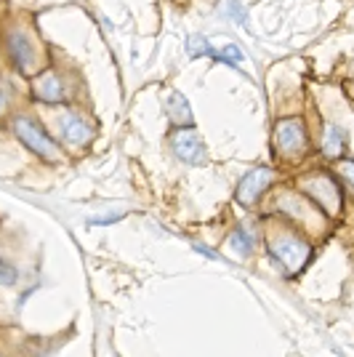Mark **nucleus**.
Segmentation results:
<instances>
[{
	"mask_svg": "<svg viewBox=\"0 0 354 357\" xmlns=\"http://www.w3.org/2000/svg\"><path fill=\"white\" fill-rule=\"evenodd\" d=\"M229 248L237 253V256H251L253 248H256V238L248 229H235L232 238H229Z\"/></svg>",
	"mask_w": 354,
	"mask_h": 357,
	"instance_id": "12",
	"label": "nucleus"
},
{
	"mask_svg": "<svg viewBox=\"0 0 354 357\" xmlns=\"http://www.w3.org/2000/svg\"><path fill=\"white\" fill-rule=\"evenodd\" d=\"M301 190L309 195L314 200V206L328 213V216H336L344 203V195H341V187L336 178H330L328 174H309V176L301 178Z\"/></svg>",
	"mask_w": 354,
	"mask_h": 357,
	"instance_id": "2",
	"label": "nucleus"
},
{
	"mask_svg": "<svg viewBox=\"0 0 354 357\" xmlns=\"http://www.w3.org/2000/svg\"><path fill=\"white\" fill-rule=\"evenodd\" d=\"M346 149V131L341 126H328L323 139V152L328 158H341Z\"/></svg>",
	"mask_w": 354,
	"mask_h": 357,
	"instance_id": "11",
	"label": "nucleus"
},
{
	"mask_svg": "<svg viewBox=\"0 0 354 357\" xmlns=\"http://www.w3.org/2000/svg\"><path fill=\"white\" fill-rule=\"evenodd\" d=\"M213 61H222V64H229V67H237V64H243L245 56H243V51L237 48V45H224L222 51H213Z\"/></svg>",
	"mask_w": 354,
	"mask_h": 357,
	"instance_id": "15",
	"label": "nucleus"
},
{
	"mask_svg": "<svg viewBox=\"0 0 354 357\" xmlns=\"http://www.w3.org/2000/svg\"><path fill=\"white\" fill-rule=\"evenodd\" d=\"M32 96L43 105H61L67 99V83L56 73H43L32 80Z\"/></svg>",
	"mask_w": 354,
	"mask_h": 357,
	"instance_id": "9",
	"label": "nucleus"
},
{
	"mask_svg": "<svg viewBox=\"0 0 354 357\" xmlns=\"http://www.w3.org/2000/svg\"><path fill=\"white\" fill-rule=\"evenodd\" d=\"M275 181V171L272 168H266V165H259V168H253L248 171L245 176L240 178V184H237V203L240 206H256V200L261 197V195L269 190V184Z\"/></svg>",
	"mask_w": 354,
	"mask_h": 357,
	"instance_id": "5",
	"label": "nucleus"
},
{
	"mask_svg": "<svg viewBox=\"0 0 354 357\" xmlns=\"http://www.w3.org/2000/svg\"><path fill=\"white\" fill-rule=\"evenodd\" d=\"M192 248L194 251H200L203 256H208V259H213V261H222V256L216 251H210V248H206V245H200V243H192Z\"/></svg>",
	"mask_w": 354,
	"mask_h": 357,
	"instance_id": "18",
	"label": "nucleus"
},
{
	"mask_svg": "<svg viewBox=\"0 0 354 357\" xmlns=\"http://www.w3.org/2000/svg\"><path fill=\"white\" fill-rule=\"evenodd\" d=\"M307 126L298 118L280 120L275 128V147L280 149L285 158H295L307 149Z\"/></svg>",
	"mask_w": 354,
	"mask_h": 357,
	"instance_id": "4",
	"label": "nucleus"
},
{
	"mask_svg": "<svg viewBox=\"0 0 354 357\" xmlns=\"http://www.w3.org/2000/svg\"><path fill=\"white\" fill-rule=\"evenodd\" d=\"M56 131L61 142L70 147H83L93 139V126L80 112H64L61 118H56Z\"/></svg>",
	"mask_w": 354,
	"mask_h": 357,
	"instance_id": "7",
	"label": "nucleus"
},
{
	"mask_svg": "<svg viewBox=\"0 0 354 357\" xmlns=\"http://www.w3.org/2000/svg\"><path fill=\"white\" fill-rule=\"evenodd\" d=\"M171 149H174V155H176L178 160L187 165H200L206 160V144H203L200 136L194 134L192 126L176 128L171 134Z\"/></svg>",
	"mask_w": 354,
	"mask_h": 357,
	"instance_id": "6",
	"label": "nucleus"
},
{
	"mask_svg": "<svg viewBox=\"0 0 354 357\" xmlns=\"http://www.w3.org/2000/svg\"><path fill=\"white\" fill-rule=\"evenodd\" d=\"M14 280H16V272H14V267L6 261L3 264V285H14Z\"/></svg>",
	"mask_w": 354,
	"mask_h": 357,
	"instance_id": "17",
	"label": "nucleus"
},
{
	"mask_svg": "<svg viewBox=\"0 0 354 357\" xmlns=\"http://www.w3.org/2000/svg\"><path fill=\"white\" fill-rule=\"evenodd\" d=\"M269 253L280 264L285 275H298L311 259L309 243L301 240L298 235H277V238H272L269 240Z\"/></svg>",
	"mask_w": 354,
	"mask_h": 357,
	"instance_id": "1",
	"label": "nucleus"
},
{
	"mask_svg": "<svg viewBox=\"0 0 354 357\" xmlns=\"http://www.w3.org/2000/svg\"><path fill=\"white\" fill-rule=\"evenodd\" d=\"M341 174H344V181L354 190V160H346L341 163Z\"/></svg>",
	"mask_w": 354,
	"mask_h": 357,
	"instance_id": "16",
	"label": "nucleus"
},
{
	"mask_svg": "<svg viewBox=\"0 0 354 357\" xmlns=\"http://www.w3.org/2000/svg\"><path fill=\"white\" fill-rule=\"evenodd\" d=\"M120 219V213H115V216H102V219H91V224H112V222H118Z\"/></svg>",
	"mask_w": 354,
	"mask_h": 357,
	"instance_id": "19",
	"label": "nucleus"
},
{
	"mask_svg": "<svg viewBox=\"0 0 354 357\" xmlns=\"http://www.w3.org/2000/svg\"><path fill=\"white\" fill-rule=\"evenodd\" d=\"M165 112H168L174 128H187V126L194 123L192 107H190V102H187L178 91H171V93L165 96Z\"/></svg>",
	"mask_w": 354,
	"mask_h": 357,
	"instance_id": "10",
	"label": "nucleus"
},
{
	"mask_svg": "<svg viewBox=\"0 0 354 357\" xmlns=\"http://www.w3.org/2000/svg\"><path fill=\"white\" fill-rule=\"evenodd\" d=\"M8 56L14 61V67L22 75H30L38 70V45L32 43V38H27L24 32H11L8 38Z\"/></svg>",
	"mask_w": 354,
	"mask_h": 357,
	"instance_id": "8",
	"label": "nucleus"
},
{
	"mask_svg": "<svg viewBox=\"0 0 354 357\" xmlns=\"http://www.w3.org/2000/svg\"><path fill=\"white\" fill-rule=\"evenodd\" d=\"M14 134L19 136V142L27 149H32L38 158H43V160H59L61 158V152H59V147L54 144V139L45 134L43 128L32 118H16Z\"/></svg>",
	"mask_w": 354,
	"mask_h": 357,
	"instance_id": "3",
	"label": "nucleus"
},
{
	"mask_svg": "<svg viewBox=\"0 0 354 357\" xmlns=\"http://www.w3.org/2000/svg\"><path fill=\"white\" fill-rule=\"evenodd\" d=\"M184 48H187V54H190L192 59H200V56H213V51H216V48L203 38V35H192Z\"/></svg>",
	"mask_w": 354,
	"mask_h": 357,
	"instance_id": "14",
	"label": "nucleus"
},
{
	"mask_svg": "<svg viewBox=\"0 0 354 357\" xmlns=\"http://www.w3.org/2000/svg\"><path fill=\"white\" fill-rule=\"evenodd\" d=\"M219 14H222L226 22H235V24H245V22H248L245 8H243L237 0H222V3H219Z\"/></svg>",
	"mask_w": 354,
	"mask_h": 357,
	"instance_id": "13",
	"label": "nucleus"
}]
</instances>
